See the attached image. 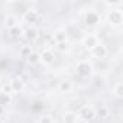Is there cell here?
I'll use <instances>...</instances> for the list:
<instances>
[{"mask_svg": "<svg viewBox=\"0 0 123 123\" xmlns=\"http://www.w3.org/2000/svg\"><path fill=\"white\" fill-rule=\"evenodd\" d=\"M96 73V67L90 58H83L80 59L75 65V74L80 78H91Z\"/></svg>", "mask_w": 123, "mask_h": 123, "instance_id": "cell-1", "label": "cell"}, {"mask_svg": "<svg viewBox=\"0 0 123 123\" xmlns=\"http://www.w3.org/2000/svg\"><path fill=\"white\" fill-rule=\"evenodd\" d=\"M106 22L111 29L120 28L123 23V12L122 9H109L106 13Z\"/></svg>", "mask_w": 123, "mask_h": 123, "instance_id": "cell-2", "label": "cell"}, {"mask_svg": "<svg viewBox=\"0 0 123 123\" xmlns=\"http://www.w3.org/2000/svg\"><path fill=\"white\" fill-rule=\"evenodd\" d=\"M77 116H78V120L84 123H91L97 117V110L91 104H84L77 110Z\"/></svg>", "mask_w": 123, "mask_h": 123, "instance_id": "cell-3", "label": "cell"}, {"mask_svg": "<svg viewBox=\"0 0 123 123\" xmlns=\"http://www.w3.org/2000/svg\"><path fill=\"white\" fill-rule=\"evenodd\" d=\"M107 55H109V48L100 41L91 51H90V56L93 58V59H97V61H103V59H106L107 58Z\"/></svg>", "mask_w": 123, "mask_h": 123, "instance_id": "cell-4", "label": "cell"}, {"mask_svg": "<svg viewBox=\"0 0 123 123\" xmlns=\"http://www.w3.org/2000/svg\"><path fill=\"white\" fill-rule=\"evenodd\" d=\"M100 20H101V18H100L98 12H96V10H88L84 15V25L87 28H96L100 23Z\"/></svg>", "mask_w": 123, "mask_h": 123, "instance_id": "cell-5", "label": "cell"}, {"mask_svg": "<svg viewBox=\"0 0 123 123\" xmlns=\"http://www.w3.org/2000/svg\"><path fill=\"white\" fill-rule=\"evenodd\" d=\"M98 42H100V38H98L96 33H86V35L81 38V45H83L88 52H90Z\"/></svg>", "mask_w": 123, "mask_h": 123, "instance_id": "cell-6", "label": "cell"}, {"mask_svg": "<svg viewBox=\"0 0 123 123\" xmlns=\"http://www.w3.org/2000/svg\"><path fill=\"white\" fill-rule=\"evenodd\" d=\"M51 39L55 42V45H58V43H65V42H68V31L65 28H58V29L54 31Z\"/></svg>", "mask_w": 123, "mask_h": 123, "instance_id": "cell-7", "label": "cell"}, {"mask_svg": "<svg viewBox=\"0 0 123 123\" xmlns=\"http://www.w3.org/2000/svg\"><path fill=\"white\" fill-rule=\"evenodd\" d=\"M55 58H56V56H55L54 49H43V51L39 54V64L51 65V64H54Z\"/></svg>", "mask_w": 123, "mask_h": 123, "instance_id": "cell-8", "label": "cell"}, {"mask_svg": "<svg viewBox=\"0 0 123 123\" xmlns=\"http://www.w3.org/2000/svg\"><path fill=\"white\" fill-rule=\"evenodd\" d=\"M38 19H39V13L35 9H26L22 15V20L25 23H28L29 26H33V23H36Z\"/></svg>", "mask_w": 123, "mask_h": 123, "instance_id": "cell-9", "label": "cell"}, {"mask_svg": "<svg viewBox=\"0 0 123 123\" xmlns=\"http://www.w3.org/2000/svg\"><path fill=\"white\" fill-rule=\"evenodd\" d=\"M3 26H5V29H7V31L16 29V28L19 26V19H18V16L13 15V13H7L6 18H5V20H3Z\"/></svg>", "mask_w": 123, "mask_h": 123, "instance_id": "cell-10", "label": "cell"}, {"mask_svg": "<svg viewBox=\"0 0 123 123\" xmlns=\"http://www.w3.org/2000/svg\"><path fill=\"white\" fill-rule=\"evenodd\" d=\"M56 90L59 93H62V94H70L74 90V84H73L71 80H61L58 83V86H56Z\"/></svg>", "mask_w": 123, "mask_h": 123, "instance_id": "cell-11", "label": "cell"}, {"mask_svg": "<svg viewBox=\"0 0 123 123\" xmlns=\"http://www.w3.org/2000/svg\"><path fill=\"white\" fill-rule=\"evenodd\" d=\"M23 38H25L26 41H29V42L38 41V38H39V31H38V28H35V26H28V28L23 31Z\"/></svg>", "mask_w": 123, "mask_h": 123, "instance_id": "cell-12", "label": "cell"}, {"mask_svg": "<svg viewBox=\"0 0 123 123\" xmlns=\"http://www.w3.org/2000/svg\"><path fill=\"white\" fill-rule=\"evenodd\" d=\"M10 87H12V93H22L25 90V81H22L20 78H12L10 81Z\"/></svg>", "mask_w": 123, "mask_h": 123, "instance_id": "cell-13", "label": "cell"}, {"mask_svg": "<svg viewBox=\"0 0 123 123\" xmlns=\"http://www.w3.org/2000/svg\"><path fill=\"white\" fill-rule=\"evenodd\" d=\"M78 116H77V111L74 110H67L64 111L62 114V123H78Z\"/></svg>", "mask_w": 123, "mask_h": 123, "instance_id": "cell-14", "label": "cell"}, {"mask_svg": "<svg viewBox=\"0 0 123 123\" xmlns=\"http://www.w3.org/2000/svg\"><path fill=\"white\" fill-rule=\"evenodd\" d=\"M111 94H113V97H116V98H122V97H123V81H117V83L113 86Z\"/></svg>", "mask_w": 123, "mask_h": 123, "instance_id": "cell-15", "label": "cell"}, {"mask_svg": "<svg viewBox=\"0 0 123 123\" xmlns=\"http://www.w3.org/2000/svg\"><path fill=\"white\" fill-rule=\"evenodd\" d=\"M12 103V94H6L0 91V106H7Z\"/></svg>", "mask_w": 123, "mask_h": 123, "instance_id": "cell-16", "label": "cell"}, {"mask_svg": "<svg viewBox=\"0 0 123 123\" xmlns=\"http://www.w3.org/2000/svg\"><path fill=\"white\" fill-rule=\"evenodd\" d=\"M26 59V62L29 64V65H36V64H39V54L38 52H32L28 58H25Z\"/></svg>", "mask_w": 123, "mask_h": 123, "instance_id": "cell-17", "label": "cell"}, {"mask_svg": "<svg viewBox=\"0 0 123 123\" xmlns=\"http://www.w3.org/2000/svg\"><path fill=\"white\" fill-rule=\"evenodd\" d=\"M36 123H55V120L49 114H42V116H39L36 119Z\"/></svg>", "mask_w": 123, "mask_h": 123, "instance_id": "cell-18", "label": "cell"}, {"mask_svg": "<svg viewBox=\"0 0 123 123\" xmlns=\"http://www.w3.org/2000/svg\"><path fill=\"white\" fill-rule=\"evenodd\" d=\"M32 52H33L32 46H28V45H26V46H22V48H20V52H19V54H20L22 58H28Z\"/></svg>", "mask_w": 123, "mask_h": 123, "instance_id": "cell-19", "label": "cell"}, {"mask_svg": "<svg viewBox=\"0 0 123 123\" xmlns=\"http://www.w3.org/2000/svg\"><path fill=\"white\" fill-rule=\"evenodd\" d=\"M106 6H109L110 9H120L123 7V2H104Z\"/></svg>", "mask_w": 123, "mask_h": 123, "instance_id": "cell-20", "label": "cell"}, {"mask_svg": "<svg viewBox=\"0 0 123 123\" xmlns=\"http://www.w3.org/2000/svg\"><path fill=\"white\" fill-rule=\"evenodd\" d=\"M55 48L58 49V51H67L68 49V42H65V43H58V45H55Z\"/></svg>", "mask_w": 123, "mask_h": 123, "instance_id": "cell-21", "label": "cell"}, {"mask_svg": "<svg viewBox=\"0 0 123 123\" xmlns=\"http://www.w3.org/2000/svg\"><path fill=\"white\" fill-rule=\"evenodd\" d=\"M0 123H3V122H2V120H0Z\"/></svg>", "mask_w": 123, "mask_h": 123, "instance_id": "cell-22", "label": "cell"}]
</instances>
